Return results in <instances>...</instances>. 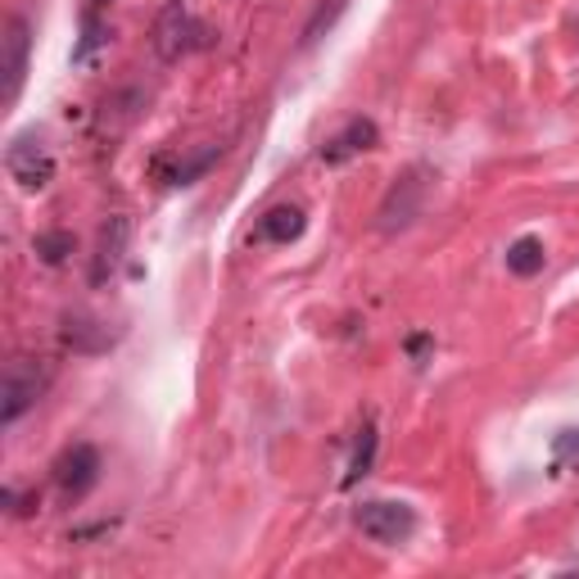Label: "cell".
<instances>
[{"instance_id": "cell-1", "label": "cell", "mask_w": 579, "mask_h": 579, "mask_svg": "<svg viewBox=\"0 0 579 579\" xmlns=\"http://www.w3.org/2000/svg\"><path fill=\"white\" fill-rule=\"evenodd\" d=\"M431 186H435V177H431V168H421V164L408 168L403 177H394V186L385 190V200L376 209V231H380V236H403V231L426 213Z\"/></svg>"}, {"instance_id": "cell-2", "label": "cell", "mask_w": 579, "mask_h": 579, "mask_svg": "<svg viewBox=\"0 0 579 579\" xmlns=\"http://www.w3.org/2000/svg\"><path fill=\"white\" fill-rule=\"evenodd\" d=\"M200 46H209V27L186 10V0H168L159 19H154V55L164 64H177L181 55L200 51Z\"/></svg>"}, {"instance_id": "cell-3", "label": "cell", "mask_w": 579, "mask_h": 579, "mask_svg": "<svg viewBox=\"0 0 579 579\" xmlns=\"http://www.w3.org/2000/svg\"><path fill=\"white\" fill-rule=\"evenodd\" d=\"M354 525L363 530V538H371V544H408V538L416 534V508L399 503V498H367V503L354 508Z\"/></svg>"}, {"instance_id": "cell-4", "label": "cell", "mask_w": 579, "mask_h": 579, "mask_svg": "<svg viewBox=\"0 0 579 579\" xmlns=\"http://www.w3.org/2000/svg\"><path fill=\"white\" fill-rule=\"evenodd\" d=\"M46 385H51V367L42 358H19V363H10L5 367V380H0V421H5V426H14L23 412H32L36 403H42Z\"/></svg>"}, {"instance_id": "cell-5", "label": "cell", "mask_w": 579, "mask_h": 579, "mask_svg": "<svg viewBox=\"0 0 579 579\" xmlns=\"http://www.w3.org/2000/svg\"><path fill=\"white\" fill-rule=\"evenodd\" d=\"M5 172L19 181V190H46L55 177V159H51V145L32 132H19L5 145Z\"/></svg>"}, {"instance_id": "cell-6", "label": "cell", "mask_w": 579, "mask_h": 579, "mask_svg": "<svg viewBox=\"0 0 579 579\" xmlns=\"http://www.w3.org/2000/svg\"><path fill=\"white\" fill-rule=\"evenodd\" d=\"M27 55H32V23L23 14H10L0 27V100L14 104L27 77Z\"/></svg>"}, {"instance_id": "cell-7", "label": "cell", "mask_w": 579, "mask_h": 579, "mask_svg": "<svg viewBox=\"0 0 579 579\" xmlns=\"http://www.w3.org/2000/svg\"><path fill=\"white\" fill-rule=\"evenodd\" d=\"M100 467H104V461H100L96 444H73L55 461V489L68 498V503H82V498L96 489V480H100Z\"/></svg>"}, {"instance_id": "cell-8", "label": "cell", "mask_w": 579, "mask_h": 579, "mask_svg": "<svg viewBox=\"0 0 579 579\" xmlns=\"http://www.w3.org/2000/svg\"><path fill=\"white\" fill-rule=\"evenodd\" d=\"M123 331H109L104 318L87 313V308H73V313H64V326H59V339L68 344L73 354H109L113 344H119Z\"/></svg>"}, {"instance_id": "cell-9", "label": "cell", "mask_w": 579, "mask_h": 579, "mask_svg": "<svg viewBox=\"0 0 579 579\" xmlns=\"http://www.w3.org/2000/svg\"><path fill=\"white\" fill-rule=\"evenodd\" d=\"M127 245H132V218L127 213H113L104 226H100V241H96V258H91V286H104L119 263L127 258Z\"/></svg>"}, {"instance_id": "cell-10", "label": "cell", "mask_w": 579, "mask_h": 579, "mask_svg": "<svg viewBox=\"0 0 579 579\" xmlns=\"http://www.w3.org/2000/svg\"><path fill=\"white\" fill-rule=\"evenodd\" d=\"M376 141H380V127L371 123V119H349L344 123L326 145H322V164H331V168H339V164H349L354 154H367V149H376Z\"/></svg>"}, {"instance_id": "cell-11", "label": "cell", "mask_w": 579, "mask_h": 579, "mask_svg": "<svg viewBox=\"0 0 579 579\" xmlns=\"http://www.w3.org/2000/svg\"><path fill=\"white\" fill-rule=\"evenodd\" d=\"M303 226H308V218H303L299 204H277V209H267V213H263V222H258V241L290 245V241L303 236Z\"/></svg>"}, {"instance_id": "cell-12", "label": "cell", "mask_w": 579, "mask_h": 579, "mask_svg": "<svg viewBox=\"0 0 579 579\" xmlns=\"http://www.w3.org/2000/svg\"><path fill=\"white\" fill-rule=\"evenodd\" d=\"M544 263H548V249H544V241H538V236H521V241L508 245V272L521 277V281L544 272Z\"/></svg>"}, {"instance_id": "cell-13", "label": "cell", "mask_w": 579, "mask_h": 579, "mask_svg": "<svg viewBox=\"0 0 579 579\" xmlns=\"http://www.w3.org/2000/svg\"><path fill=\"white\" fill-rule=\"evenodd\" d=\"M344 10H349V0H322V5L313 10V19H308V23L299 27V51H313V46L322 42V36L339 23Z\"/></svg>"}, {"instance_id": "cell-14", "label": "cell", "mask_w": 579, "mask_h": 579, "mask_svg": "<svg viewBox=\"0 0 579 579\" xmlns=\"http://www.w3.org/2000/svg\"><path fill=\"white\" fill-rule=\"evenodd\" d=\"M145 91L141 87H127V91H119V96H113V100H104V113H100V123H119V127H127V123H136L141 119V109H145Z\"/></svg>"}, {"instance_id": "cell-15", "label": "cell", "mask_w": 579, "mask_h": 579, "mask_svg": "<svg viewBox=\"0 0 579 579\" xmlns=\"http://www.w3.org/2000/svg\"><path fill=\"white\" fill-rule=\"evenodd\" d=\"M376 426H371V421H367V426L358 431V444H354V457H349V471H344V489H354L367 471H371V461H376Z\"/></svg>"}, {"instance_id": "cell-16", "label": "cell", "mask_w": 579, "mask_h": 579, "mask_svg": "<svg viewBox=\"0 0 579 579\" xmlns=\"http://www.w3.org/2000/svg\"><path fill=\"white\" fill-rule=\"evenodd\" d=\"M222 154H226V145H204L200 154H190L186 164H177L168 181H172V186H196V181H200V177H204V172H209V168L222 159Z\"/></svg>"}, {"instance_id": "cell-17", "label": "cell", "mask_w": 579, "mask_h": 579, "mask_svg": "<svg viewBox=\"0 0 579 579\" xmlns=\"http://www.w3.org/2000/svg\"><path fill=\"white\" fill-rule=\"evenodd\" d=\"M32 249H36V258H42L46 267H59L77 249V241H73V231H42V236L32 241Z\"/></svg>"}, {"instance_id": "cell-18", "label": "cell", "mask_w": 579, "mask_h": 579, "mask_svg": "<svg viewBox=\"0 0 579 579\" xmlns=\"http://www.w3.org/2000/svg\"><path fill=\"white\" fill-rule=\"evenodd\" d=\"M104 42H109V27H100L96 14H82V42L73 46V64H87Z\"/></svg>"}, {"instance_id": "cell-19", "label": "cell", "mask_w": 579, "mask_h": 579, "mask_svg": "<svg viewBox=\"0 0 579 579\" xmlns=\"http://www.w3.org/2000/svg\"><path fill=\"white\" fill-rule=\"evenodd\" d=\"M553 453H557L561 461H570V467H579V431H561V435L553 439Z\"/></svg>"}, {"instance_id": "cell-20", "label": "cell", "mask_w": 579, "mask_h": 579, "mask_svg": "<svg viewBox=\"0 0 579 579\" xmlns=\"http://www.w3.org/2000/svg\"><path fill=\"white\" fill-rule=\"evenodd\" d=\"M431 344H435L431 335H412V339H408V354H412V358H426V354H431Z\"/></svg>"}, {"instance_id": "cell-21", "label": "cell", "mask_w": 579, "mask_h": 579, "mask_svg": "<svg viewBox=\"0 0 579 579\" xmlns=\"http://www.w3.org/2000/svg\"><path fill=\"white\" fill-rule=\"evenodd\" d=\"M104 5H113V0H87V10H82V14H100Z\"/></svg>"}]
</instances>
